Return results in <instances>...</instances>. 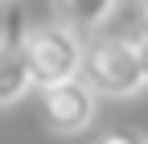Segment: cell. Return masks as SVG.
<instances>
[{"label": "cell", "instance_id": "obj_1", "mask_svg": "<svg viewBox=\"0 0 148 144\" xmlns=\"http://www.w3.org/2000/svg\"><path fill=\"white\" fill-rule=\"evenodd\" d=\"M25 62H29V70H33L37 91H49V86H62V82L82 78L86 49H82L78 29H70L66 21L33 25L29 41H25Z\"/></svg>", "mask_w": 148, "mask_h": 144}, {"label": "cell", "instance_id": "obj_2", "mask_svg": "<svg viewBox=\"0 0 148 144\" xmlns=\"http://www.w3.org/2000/svg\"><path fill=\"white\" fill-rule=\"evenodd\" d=\"M82 78L95 86V95L111 99H132L144 91V70L136 58V37H99L86 49V70Z\"/></svg>", "mask_w": 148, "mask_h": 144}, {"label": "cell", "instance_id": "obj_3", "mask_svg": "<svg viewBox=\"0 0 148 144\" xmlns=\"http://www.w3.org/2000/svg\"><path fill=\"white\" fill-rule=\"evenodd\" d=\"M95 86L86 78H74L62 86H49L41 91V119L49 123V132L58 136H78L86 132V123L95 119Z\"/></svg>", "mask_w": 148, "mask_h": 144}, {"label": "cell", "instance_id": "obj_4", "mask_svg": "<svg viewBox=\"0 0 148 144\" xmlns=\"http://www.w3.org/2000/svg\"><path fill=\"white\" fill-rule=\"evenodd\" d=\"M119 0H53V8H58V16L70 25V29H99L111 12H115Z\"/></svg>", "mask_w": 148, "mask_h": 144}, {"label": "cell", "instance_id": "obj_5", "mask_svg": "<svg viewBox=\"0 0 148 144\" xmlns=\"http://www.w3.org/2000/svg\"><path fill=\"white\" fill-rule=\"evenodd\" d=\"M33 70L25 62V53H12V58H0V107H12L21 103L33 91Z\"/></svg>", "mask_w": 148, "mask_h": 144}, {"label": "cell", "instance_id": "obj_6", "mask_svg": "<svg viewBox=\"0 0 148 144\" xmlns=\"http://www.w3.org/2000/svg\"><path fill=\"white\" fill-rule=\"evenodd\" d=\"M29 25L16 4H0V58H12V53H25V41H29Z\"/></svg>", "mask_w": 148, "mask_h": 144}, {"label": "cell", "instance_id": "obj_7", "mask_svg": "<svg viewBox=\"0 0 148 144\" xmlns=\"http://www.w3.org/2000/svg\"><path fill=\"white\" fill-rule=\"evenodd\" d=\"M99 144H144V136H136V132H127V128H123V132H111V136H103Z\"/></svg>", "mask_w": 148, "mask_h": 144}, {"label": "cell", "instance_id": "obj_8", "mask_svg": "<svg viewBox=\"0 0 148 144\" xmlns=\"http://www.w3.org/2000/svg\"><path fill=\"white\" fill-rule=\"evenodd\" d=\"M136 58H140V70H144V82H148V33L136 37Z\"/></svg>", "mask_w": 148, "mask_h": 144}, {"label": "cell", "instance_id": "obj_9", "mask_svg": "<svg viewBox=\"0 0 148 144\" xmlns=\"http://www.w3.org/2000/svg\"><path fill=\"white\" fill-rule=\"evenodd\" d=\"M140 16H144V33H148V0L140 4Z\"/></svg>", "mask_w": 148, "mask_h": 144}, {"label": "cell", "instance_id": "obj_10", "mask_svg": "<svg viewBox=\"0 0 148 144\" xmlns=\"http://www.w3.org/2000/svg\"><path fill=\"white\" fill-rule=\"evenodd\" d=\"M0 4H12V0H0Z\"/></svg>", "mask_w": 148, "mask_h": 144}, {"label": "cell", "instance_id": "obj_11", "mask_svg": "<svg viewBox=\"0 0 148 144\" xmlns=\"http://www.w3.org/2000/svg\"><path fill=\"white\" fill-rule=\"evenodd\" d=\"M144 144H148V140H144Z\"/></svg>", "mask_w": 148, "mask_h": 144}]
</instances>
